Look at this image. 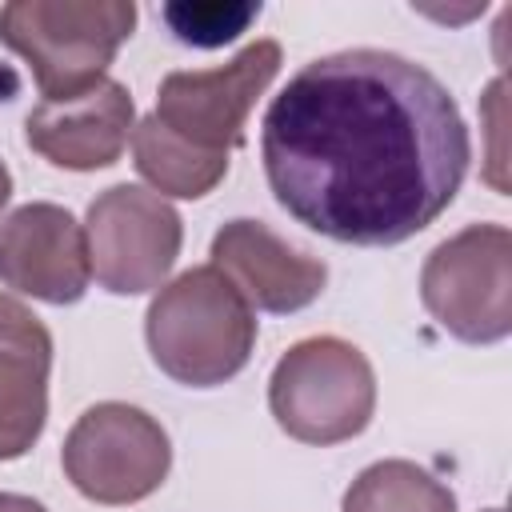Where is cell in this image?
Wrapping results in <instances>:
<instances>
[{
  "mask_svg": "<svg viewBox=\"0 0 512 512\" xmlns=\"http://www.w3.org/2000/svg\"><path fill=\"white\" fill-rule=\"evenodd\" d=\"M260 156L296 224L336 244L388 248L456 200L472 140L452 92L424 64L344 48L308 60L272 96Z\"/></svg>",
  "mask_w": 512,
  "mask_h": 512,
  "instance_id": "obj_1",
  "label": "cell"
},
{
  "mask_svg": "<svg viewBox=\"0 0 512 512\" xmlns=\"http://www.w3.org/2000/svg\"><path fill=\"white\" fill-rule=\"evenodd\" d=\"M144 336L164 376L188 388H216L252 360L256 312L220 268L200 264L152 296Z\"/></svg>",
  "mask_w": 512,
  "mask_h": 512,
  "instance_id": "obj_2",
  "label": "cell"
},
{
  "mask_svg": "<svg viewBox=\"0 0 512 512\" xmlns=\"http://www.w3.org/2000/svg\"><path fill=\"white\" fill-rule=\"evenodd\" d=\"M132 28V0H12L0 8V44L28 64L44 100L104 80Z\"/></svg>",
  "mask_w": 512,
  "mask_h": 512,
  "instance_id": "obj_3",
  "label": "cell"
},
{
  "mask_svg": "<svg viewBox=\"0 0 512 512\" xmlns=\"http://www.w3.org/2000/svg\"><path fill=\"white\" fill-rule=\"evenodd\" d=\"M268 408L280 432L300 444H344L372 424L376 372L356 344L340 336H304L276 360Z\"/></svg>",
  "mask_w": 512,
  "mask_h": 512,
  "instance_id": "obj_4",
  "label": "cell"
},
{
  "mask_svg": "<svg viewBox=\"0 0 512 512\" xmlns=\"http://www.w3.org/2000/svg\"><path fill=\"white\" fill-rule=\"evenodd\" d=\"M428 316L464 344H496L512 332V232L468 224L440 240L420 268Z\"/></svg>",
  "mask_w": 512,
  "mask_h": 512,
  "instance_id": "obj_5",
  "label": "cell"
},
{
  "mask_svg": "<svg viewBox=\"0 0 512 512\" xmlns=\"http://www.w3.org/2000/svg\"><path fill=\"white\" fill-rule=\"evenodd\" d=\"M64 476L92 504H140L172 468V440L164 424L124 400H100L76 416L60 448Z\"/></svg>",
  "mask_w": 512,
  "mask_h": 512,
  "instance_id": "obj_6",
  "label": "cell"
},
{
  "mask_svg": "<svg viewBox=\"0 0 512 512\" xmlns=\"http://www.w3.org/2000/svg\"><path fill=\"white\" fill-rule=\"evenodd\" d=\"M84 236L100 288L140 296L164 288L184 244V220L164 196L140 184H112L88 204Z\"/></svg>",
  "mask_w": 512,
  "mask_h": 512,
  "instance_id": "obj_7",
  "label": "cell"
},
{
  "mask_svg": "<svg viewBox=\"0 0 512 512\" xmlns=\"http://www.w3.org/2000/svg\"><path fill=\"white\" fill-rule=\"evenodd\" d=\"M280 60L276 40H252L228 64L168 72L156 88V120L204 152H232L244 144L248 112L276 80Z\"/></svg>",
  "mask_w": 512,
  "mask_h": 512,
  "instance_id": "obj_8",
  "label": "cell"
},
{
  "mask_svg": "<svg viewBox=\"0 0 512 512\" xmlns=\"http://www.w3.org/2000/svg\"><path fill=\"white\" fill-rule=\"evenodd\" d=\"M92 260L84 224L48 200L20 204L0 224V284L44 300L76 304L88 292Z\"/></svg>",
  "mask_w": 512,
  "mask_h": 512,
  "instance_id": "obj_9",
  "label": "cell"
},
{
  "mask_svg": "<svg viewBox=\"0 0 512 512\" xmlns=\"http://www.w3.org/2000/svg\"><path fill=\"white\" fill-rule=\"evenodd\" d=\"M132 128H136L132 92L112 76L96 80L76 96L40 100L24 116L28 148L52 168H68V172L112 168L128 148Z\"/></svg>",
  "mask_w": 512,
  "mask_h": 512,
  "instance_id": "obj_10",
  "label": "cell"
},
{
  "mask_svg": "<svg viewBox=\"0 0 512 512\" xmlns=\"http://www.w3.org/2000/svg\"><path fill=\"white\" fill-rule=\"evenodd\" d=\"M212 268H220L232 288L248 300L256 312H300L312 300H320L328 284V264L296 244H288L280 232H272L264 220H228L212 236Z\"/></svg>",
  "mask_w": 512,
  "mask_h": 512,
  "instance_id": "obj_11",
  "label": "cell"
},
{
  "mask_svg": "<svg viewBox=\"0 0 512 512\" xmlns=\"http://www.w3.org/2000/svg\"><path fill=\"white\" fill-rule=\"evenodd\" d=\"M52 332L48 324L0 292V460L32 452L48 424Z\"/></svg>",
  "mask_w": 512,
  "mask_h": 512,
  "instance_id": "obj_12",
  "label": "cell"
},
{
  "mask_svg": "<svg viewBox=\"0 0 512 512\" xmlns=\"http://www.w3.org/2000/svg\"><path fill=\"white\" fill-rule=\"evenodd\" d=\"M132 164L136 172L156 188V196L176 200H200L228 176V152H204L188 140H180L168 124L148 112L132 128Z\"/></svg>",
  "mask_w": 512,
  "mask_h": 512,
  "instance_id": "obj_13",
  "label": "cell"
},
{
  "mask_svg": "<svg viewBox=\"0 0 512 512\" xmlns=\"http://www.w3.org/2000/svg\"><path fill=\"white\" fill-rule=\"evenodd\" d=\"M340 512H456V496L416 460H376L348 484Z\"/></svg>",
  "mask_w": 512,
  "mask_h": 512,
  "instance_id": "obj_14",
  "label": "cell"
},
{
  "mask_svg": "<svg viewBox=\"0 0 512 512\" xmlns=\"http://www.w3.org/2000/svg\"><path fill=\"white\" fill-rule=\"evenodd\" d=\"M260 16V4H240V8H220V4H172L164 8V20L172 24V32L184 40V44H200V48H212V44H228L236 32H244V24Z\"/></svg>",
  "mask_w": 512,
  "mask_h": 512,
  "instance_id": "obj_15",
  "label": "cell"
},
{
  "mask_svg": "<svg viewBox=\"0 0 512 512\" xmlns=\"http://www.w3.org/2000/svg\"><path fill=\"white\" fill-rule=\"evenodd\" d=\"M0 512H48V508L24 492H0Z\"/></svg>",
  "mask_w": 512,
  "mask_h": 512,
  "instance_id": "obj_16",
  "label": "cell"
},
{
  "mask_svg": "<svg viewBox=\"0 0 512 512\" xmlns=\"http://www.w3.org/2000/svg\"><path fill=\"white\" fill-rule=\"evenodd\" d=\"M12 200V172H8V164L0 160V208Z\"/></svg>",
  "mask_w": 512,
  "mask_h": 512,
  "instance_id": "obj_17",
  "label": "cell"
},
{
  "mask_svg": "<svg viewBox=\"0 0 512 512\" xmlns=\"http://www.w3.org/2000/svg\"><path fill=\"white\" fill-rule=\"evenodd\" d=\"M484 512H504V508H484Z\"/></svg>",
  "mask_w": 512,
  "mask_h": 512,
  "instance_id": "obj_18",
  "label": "cell"
}]
</instances>
